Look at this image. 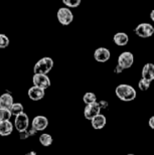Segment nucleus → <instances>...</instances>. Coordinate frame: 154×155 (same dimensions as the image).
Here are the masks:
<instances>
[{
    "mask_svg": "<svg viewBox=\"0 0 154 155\" xmlns=\"http://www.w3.org/2000/svg\"><path fill=\"white\" fill-rule=\"evenodd\" d=\"M115 94L123 102H131L135 100L137 96L136 90L127 84H121L115 89Z\"/></svg>",
    "mask_w": 154,
    "mask_h": 155,
    "instance_id": "obj_1",
    "label": "nucleus"
},
{
    "mask_svg": "<svg viewBox=\"0 0 154 155\" xmlns=\"http://www.w3.org/2000/svg\"><path fill=\"white\" fill-rule=\"evenodd\" d=\"M52 67H54V61H52V58L45 57L41 58L34 64L33 72H34V75H48V73L51 72Z\"/></svg>",
    "mask_w": 154,
    "mask_h": 155,
    "instance_id": "obj_2",
    "label": "nucleus"
},
{
    "mask_svg": "<svg viewBox=\"0 0 154 155\" xmlns=\"http://www.w3.org/2000/svg\"><path fill=\"white\" fill-rule=\"evenodd\" d=\"M57 17L58 22H60L61 24H63V25H64V26L70 25L74 20L73 12L70 11V9L67 8V7H61V8L58 9L57 13Z\"/></svg>",
    "mask_w": 154,
    "mask_h": 155,
    "instance_id": "obj_3",
    "label": "nucleus"
},
{
    "mask_svg": "<svg viewBox=\"0 0 154 155\" xmlns=\"http://www.w3.org/2000/svg\"><path fill=\"white\" fill-rule=\"evenodd\" d=\"M134 31L139 38H148L154 35V27L150 23L144 22V23H140L139 25L135 28Z\"/></svg>",
    "mask_w": 154,
    "mask_h": 155,
    "instance_id": "obj_4",
    "label": "nucleus"
},
{
    "mask_svg": "<svg viewBox=\"0 0 154 155\" xmlns=\"http://www.w3.org/2000/svg\"><path fill=\"white\" fill-rule=\"evenodd\" d=\"M134 63V55L130 51H124L118 58V66L123 70L130 69Z\"/></svg>",
    "mask_w": 154,
    "mask_h": 155,
    "instance_id": "obj_5",
    "label": "nucleus"
},
{
    "mask_svg": "<svg viewBox=\"0 0 154 155\" xmlns=\"http://www.w3.org/2000/svg\"><path fill=\"white\" fill-rule=\"evenodd\" d=\"M32 83L33 86L41 88L42 90H47L51 87V79L48 75H33L32 77Z\"/></svg>",
    "mask_w": 154,
    "mask_h": 155,
    "instance_id": "obj_6",
    "label": "nucleus"
},
{
    "mask_svg": "<svg viewBox=\"0 0 154 155\" xmlns=\"http://www.w3.org/2000/svg\"><path fill=\"white\" fill-rule=\"evenodd\" d=\"M28 126H29L28 116H27L24 112L22 114H20V115L15 117L14 127H15V129H16L18 132L25 131V130L28 129Z\"/></svg>",
    "mask_w": 154,
    "mask_h": 155,
    "instance_id": "obj_7",
    "label": "nucleus"
},
{
    "mask_svg": "<svg viewBox=\"0 0 154 155\" xmlns=\"http://www.w3.org/2000/svg\"><path fill=\"white\" fill-rule=\"evenodd\" d=\"M100 111H101L100 103H98V102H96V103L87 105V106L85 107L84 116H85V118H86L87 120L92 121L95 117L99 115V114H100Z\"/></svg>",
    "mask_w": 154,
    "mask_h": 155,
    "instance_id": "obj_8",
    "label": "nucleus"
},
{
    "mask_svg": "<svg viewBox=\"0 0 154 155\" xmlns=\"http://www.w3.org/2000/svg\"><path fill=\"white\" fill-rule=\"evenodd\" d=\"M48 126V119L44 116H36L32 119L31 127L36 131H44Z\"/></svg>",
    "mask_w": 154,
    "mask_h": 155,
    "instance_id": "obj_9",
    "label": "nucleus"
},
{
    "mask_svg": "<svg viewBox=\"0 0 154 155\" xmlns=\"http://www.w3.org/2000/svg\"><path fill=\"white\" fill-rule=\"evenodd\" d=\"M94 58L98 63H106L110 60L111 52L106 48H98L94 52Z\"/></svg>",
    "mask_w": 154,
    "mask_h": 155,
    "instance_id": "obj_10",
    "label": "nucleus"
},
{
    "mask_svg": "<svg viewBox=\"0 0 154 155\" xmlns=\"http://www.w3.org/2000/svg\"><path fill=\"white\" fill-rule=\"evenodd\" d=\"M27 95H28V98L30 100L39 101V100H41V99H44L45 95V91L41 88H38V87H35V86H32L28 89Z\"/></svg>",
    "mask_w": 154,
    "mask_h": 155,
    "instance_id": "obj_11",
    "label": "nucleus"
},
{
    "mask_svg": "<svg viewBox=\"0 0 154 155\" xmlns=\"http://www.w3.org/2000/svg\"><path fill=\"white\" fill-rule=\"evenodd\" d=\"M141 76H142V79L151 83L154 80V64L150 63L146 64L142 69Z\"/></svg>",
    "mask_w": 154,
    "mask_h": 155,
    "instance_id": "obj_12",
    "label": "nucleus"
},
{
    "mask_svg": "<svg viewBox=\"0 0 154 155\" xmlns=\"http://www.w3.org/2000/svg\"><path fill=\"white\" fill-rule=\"evenodd\" d=\"M13 104H14L13 97H12L11 94H9V93H4V94H2L0 96V108L10 110V108L12 107Z\"/></svg>",
    "mask_w": 154,
    "mask_h": 155,
    "instance_id": "obj_13",
    "label": "nucleus"
},
{
    "mask_svg": "<svg viewBox=\"0 0 154 155\" xmlns=\"http://www.w3.org/2000/svg\"><path fill=\"white\" fill-rule=\"evenodd\" d=\"M91 124H92V127H93L95 130H101L106 126L107 119L102 114H99V115L96 116L91 121Z\"/></svg>",
    "mask_w": 154,
    "mask_h": 155,
    "instance_id": "obj_14",
    "label": "nucleus"
},
{
    "mask_svg": "<svg viewBox=\"0 0 154 155\" xmlns=\"http://www.w3.org/2000/svg\"><path fill=\"white\" fill-rule=\"evenodd\" d=\"M13 124L10 121H4L0 122V135L1 136H8L13 131Z\"/></svg>",
    "mask_w": 154,
    "mask_h": 155,
    "instance_id": "obj_15",
    "label": "nucleus"
},
{
    "mask_svg": "<svg viewBox=\"0 0 154 155\" xmlns=\"http://www.w3.org/2000/svg\"><path fill=\"white\" fill-rule=\"evenodd\" d=\"M114 42L119 46H124L129 41V36L125 32H117L113 38Z\"/></svg>",
    "mask_w": 154,
    "mask_h": 155,
    "instance_id": "obj_16",
    "label": "nucleus"
},
{
    "mask_svg": "<svg viewBox=\"0 0 154 155\" xmlns=\"http://www.w3.org/2000/svg\"><path fill=\"white\" fill-rule=\"evenodd\" d=\"M39 142H41V144L44 147L51 146V145L52 144L51 135L48 134V133H44V134H41V136H39Z\"/></svg>",
    "mask_w": 154,
    "mask_h": 155,
    "instance_id": "obj_17",
    "label": "nucleus"
},
{
    "mask_svg": "<svg viewBox=\"0 0 154 155\" xmlns=\"http://www.w3.org/2000/svg\"><path fill=\"white\" fill-rule=\"evenodd\" d=\"M83 101L86 105H90L97 102V96L92 92H88L83 96Z\"/></svg>",
    "mask_w": 154,
    "mask_h": 155,
    "instance_id": "obj_18",
    "label": "nucleus"
},
{
    "mask_svg": "<svg viewBox=\"0 0 154 155\" xmlns=\"http://www.w3.org/2000/svg\"><path fill=\"white\" fill-rule=\"evenodd\" d=\"M23 110H24L23 105L21 103H14L12 105V107L10 108V112L12 114V116H15V117L22 114Z\"/></svg>",
    "mask_w": 154,
    "mask_h": 155,
    "instance_id": "obj_19",
    "label": "nucleus"
},
{
    "mask_svg": "<svg viewBox=\"0 0 154 155\" xmlns=\"http://www.w3.org/2000/svg\"><path fill=\"white\" fill-rule=\"evenodd\" d=\"M12 116L10 110L8 109H3L0 108V122H4V121H9Z\"/></svg>",
    "mask_w": 154,
    "mask_h": 155,
    "instance_id": "obj_20",
    "label": "nucleus"
},
{
    "mask_svg": "<svg viewBox=\"0 0 154 155\" xmlns=\"http://www.w3.org/2000/svg\"><path fill=\"white\" fill-rule=\"evenodd\" d=\"M9 38L7 35H3V33H0V48H6L9 45Z\"/></svg>",
    "mask_w": 154,
    "mask_h": 155,
    "instance_id": "obj_21",
    "label": "nucleus"
},
{
    "mask_svg": "<svg viewBox=\"0 0 154 155\" xmlns=\"http://www.w3.org/2000/svg\"><path fill=\"white\" fill-rule=\"evenodd\" d=\"M63 2L67 8H76L81 4V0H74V1H72V0H64Z\"/></svg>",
    "mask_w": 154,
    "mask_h": 155,
    "instance_id": "obj_22",
    "label": "nucleus"
},
{
    "mask_svg": "<svg viewBox=\"0 0 154 155\" xmlns=\"http://www.w3.org/2000/svg\"><path fill=\"white\" fill-rule=\"evenodd\" d=\"M150 82H148V81L144 80V79H141L139 81V83H138V87H139V89L141 90V91H147V90L149 89L150 87Z\"/></svg>",
    "mask_w": 154,
    "mask_h": 155,
    "instance_id": "obj_23",
    "label": "nucleus"
},
{
    "mask_svg": "<svg viewBox=\"0 0 154 155\" xmlns=\"http://www.w3.org/2000/svg\"><path fill=\"white\" fill-rule=\"evenodd\" d=\"M30 135H29V132L28 130H25V131H22V132H19V138L21 140H25V139L29 138Z\"/></svg>",
    "mask_w": 154,
    "mask_h": 155,
    "instance_id": "obj_24",
    "label": "nucleus"
},
{
    "mask_svg": "<svg viewBox=\"0 0 154 155\" xmlns=\"http://www.w3.org/2000/svg\"><path fill=\"white\" fill-rule=\"evenodd\" d=\"M148 125H149L150 128L154 130V116H152V117L149 119V121H148Z\"/></svg>",
    "mask_w": 154,
    "mask_h": 155,
    "instance_id": "obj_25",
    "label": "nucleus"
},
{
    "mask_svg": "<svg viewBox=\"0 0 154 155\" xmlns=\"http://www.w3.org/2000/svg\"><path fill=\"white\" fill-rule=\"evenodd\" d=\"M28 132H29V135H30V136H33V135H35V134H36V132H38V131H36V130H34V129H33L32 127H31V128H30V129L28 130Z\"/></svg>",
    "mask_w": 154,
    "mask_h": 155,
    "instance_id": "obj_26",
    "label": "nucleus"
},
{
    "mask_svg": "<svg viewBox=\"0 0 154 155\" xmlns=\"http://www.w3.org/2000/svg\"><path fill=\"white\" fill-rule=\"evenodd\" d=\"M123 72V69H121V68H120L118 64H117V67L115 68V73L116 74H121Z\"/></svg>",
    "mask_w": 154,
    "mask_h": 155,
    "instance_id": "obj_27",
    "label": "nucleus"
},
{
    "mask_svg": "<svg viewBox=\"0 0 154 155\" xmlns=\"http://www.w3.org/2000/svg\"><path fill=\"white\" fill-rule=\"evenodd\" d=\"M150 18H151V20L154 22V9L151 12H150Z\"/></svg>",
    "mask_w": 154,
    "mask_h": 155,
    "instance_id": "obj_28",
    "label": "nucleus"
},
{
    "mask_svg": "<svg viewBox=\"0 0 154 155\" xmlns=\"http://www.w3.org/2000/svg\"><path fill=\"white\" fill-rule=\"evenodd\" d=\"M25 155H36V152L35 151H29V152H27Z\"/></svg>",
    "mask_w": 154,
    "mask_h": 155,
    "instance_id": "obj_29",
    "label": "nucleus"
},
{
    "mask_svg": "<svg viewBox=\"0 0 154 155\" xmlns=\"http://www.w3.org/2000/svg\"><path fill=\"white\" fill-rule=\"evenodd\" d=\"M128 155H134V154H128Z\"/></svg>",
    "mask_w": 154,
    "mask_h": 155,
    "instance_id": "obj_30",
    "label": "nucleus"
}]
</instances>
